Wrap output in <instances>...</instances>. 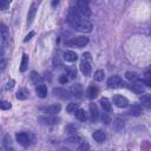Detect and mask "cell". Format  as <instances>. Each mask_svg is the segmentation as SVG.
Returning a JSON list of instances; mask_svg holds the SVG:
<instances>
[{
  "instance_id": "obj_1",
  "label": "cell",
  "mask_w": 151,
  "mask_h": 151,
  "mask_svg": "<svg viewBox=\"0 0 151 151\" xmlns=\"http://www.w3.org/2000/svg\"><path fill=\"white\" fill-rule=\"evenodd\" d=\"M67 22L70 24V26L72 28H74L76 31L83 32V33H90L93 28L92 24L87 19H85L84 17L78 14L74 9L70 11V13L67 15Z\"/></svg>"
},
{
  "instance_id": "obj_2",
  "label": "cell",
  "mask_w": 151,
  "mask_h": 151,
  "mask_svg": "<svg viewBox=\"0 0 151 151\" xmlns=\"http://www.w3.org/2000/svg\"><path fill=\"white\" fill-rule=\"evenodd\" d=\"M74 11L84 18H87L91 15V8H90L88 4L86 1H83V0L76 1V9Z\"/></svg>"
},
{
  "instance_id": "obj_3",
  "label": "cell",
  "mask_w": 151,
  "mask_h": 151,
  "mask_svg": "<svg viewBox=\"0 0 151 151\" xmlns=\"http://www.w3.org/2000/svg\"><path fill=\"white\" fill-rule=\"evenodd\" d=\"M15 138H17V142H18L20 145L25 146V147H26V146H29L31 143L33 142L32 138H31V134L27 133V132H19V133H17V134H15Z\"/></svg>"
},
{
  "instance_id": "obj_4",
  "label": "cell",
  "mask_w": 151,
  "mask_h": 151,
  "mask_svg": "<svg viewBox=\"0 0 151 151\" xmlns=\"http://www.w3.org/2000/svg\"><path fill=\"white\" fill-rule=\"evenodd\" d=\"M124 85L125 84H124L123 79L119 76H112L107 80V86L110 88H118V87H123Z\"/></svg>"
},
{
  "instance_id": "obj_5",
  "label": "cell",
  "mask_w": 151,
  "mask_h": 151,
  "mask_svg": "<svg viewBox=\"0 0 151 151\" xmlns=\"http://www.w3.org/2000/svg\"><path fill=\"white\" fill-rule=\"evenodd\" d=\"M71 46H76V47H84L85 45L88 44V38L85 35H80V37H76L73 38L70 42H67Z\"/></svg>"
},
{
  "instance_id": "obj_6",
  "label": "cell",
  "mask_w": 151,
  "mask_h": 151,
  "mask_svg": "<svg viewBox=\"0 0 151 151\" xmlns=\"http://www.w3.org/2000/svg\"><path fill=\"white\" fill-rule=\"evenodd\" d=\"M52 93H53L55 97H58V98H60V99H64V100L70 99V97H71L70 91H67V90H65V88H61V87H54V88L52 90Z\"/></svg>"
},
{
  "instance_id": "obj_7",
  "label": "cell",
  "mask_w": 151,
  "mask_h": 151,
  "mask_svg": "<svg viewBox=\"0 0 151 151\" xmlns=\"http://www.w3.org/2000/svg\"><path fill=\"white\" fill-rule=\"evenodd\" d=\"M70 93L71 96L76 97V98H81L83 94H84V90H83V86L80 84H74L72 85V87L70 88Z\"/></svg>"
},
{
  "instance_id": "obj_8",
  "label": "cell",
  "mask_w": 151,
  "mask_h": 151,
  "mask_svg": "<svg viewBox=\"0 0 151 151\" xmlns=\"http://www.w3.org/2000/svg\"><path fill=\"white\" fill-rule=\"evenodd\" d=\"M113 104H114L117 107H126V106L129 105V100H127L125 97L120 96V94H116V96L113 97Z\"/></svg>"
},
{
  "instance_id": "obj_9",
  "label": "cell",
  "mask_w": 151,
  "mask_h": 151,
  "mask_svg": "<svg viewBox=\"0 0 151 151\" xmlns=\"http://www.w3.org/2000/svg\"><path fill=\"white\" fill-rule=\"evenodd\" d=\"M90 119L92 123H97L99 119V111H98V107L94 103L90 104Z\"/></svg>"
},
{
  "instance_id": "obj_10",
  "label": "cell",
  "mask_w": 151,
  "mask_h": 151,
  "mask_svg": "<svg viewBox=\"0 0 151 151\" xmlns=\"http://www.w3.org/2000/svg\"><path fill=\"white\" fill-rule=\"evenodd\" d=\"M60 119L55 116H44V117H40L39 118V122L45 124V125H54L59 122Z\"/></svg>"
},
{
  "instance_id": "obj_11",
  "label": "cell",
  "mask_w": 151,
  "mask_h": 151,
  "mask_svg": "<svg viewBox=\"0 0 151 151\" xmlns=\"http://www.w3.org/2000/svg\"><path fill=\"white\" fill-rule=\"evenodd\" d=\"M35 14H37V4L35 2H32L31 4V7L28 9V13H27V25H31L33 22Z\"/></svg>"
},
{
  "instance_id": "obj_12",
  "label": "cell",
  "mask_w": 151,
  "mask_h": 151,
  "mask_svg": "<svg viewBox=\"0 0 151 151\" xmlns=\"http://www.w3.org/2000/svg\"><path fill=\"white\" fill-rule=\"evenodd\" d=\"M61 110V105L60 104H52L48 107L45 109V113L48 116H55L57 113H59Z\"/></svg>"
},
{
  "instance_id": "obj_13",
  "label": "cell",
  "mask_w": 151,
  "mask_h": 151,
  "mask_svg": "<svg viewBox=\"0 0 151 151\" xmlns=\"http://www.w3.org/2000/svg\"><path fill=\"white\" fill-rule=\"evenodd\" d=\"M92 137L97 143H104L106 139V133L103 130H97L92 133Z\"/></svg>"
},
{
  "instance_id": "obj_14",
  "label": "cell",
  "mask_w": 151,
  "mask_h": 151,
  "mask_svg": "<svg viewBox=\"0 0 151 151\" xmlns=\"http://www.w3.org/2000/svg\"><path fill=\"white\" fill-rule=\"evenodd\" d=\"M91 70H92V67H91V64L88 63V61H86V60H83L81 63H80V71H81V73L84 74V76H90L91 74Z\"/></svg>"
},
{
  "instance_id": "obj_15",
  "label": "cell",
  "mask_w": 151,
  "mask_h": 151,
  "mask_svg": "<svg viewBox=\"0 0 151 151\" xmlns=\"http://www.w3.org/2000/svg\"><path fill=\"white\" fill-rule=\"evenodd\" d=\"M86 94H87V97H88L90 99H94V98L98 97V94H99V88H98L97 86H94V85H91V86H88V88L86 90Z\"/></svg>"
},
{
  "instance_id": "obj_16",
  "label": "cell",
  "mask_w": 151,
  "mask_h": 151,
  "mask_svg": "<svg viewBox=\"0 0 151 151\" xmlns=\"http://www.w3.org/2000/svg\"><path fill=\"white\" fill-rule=\"evenodd\" d=\"M127 113H129L130 116H134V117H137V116H139V114L142 113V106H140L139 104H132V105L130 106Z\"/></svg>"
},
{
  "instance_id": "obj_17",
  "label": "cell",
  "mask_w": 151,
  "mask_h": 151,
  "mask_svg": "<svg viewBox=\"0 0 151 151\" xmlns=\"http://www.w3.org/2000/svg\"><path fill=\"white\" fill-rule=\"evenodd\" d=\"M64 59L66 61H68V63H73V61H76L78 59V54L76 52H73V51H65L64 52Z\"/></svg>"
},
{
  "instance_id": "obj_18",
  "label": "cell",
  "mask_w": 151,
  "mask_h": 151,
  "mask_svg": "<svg viewBox=\"0 0 151 151\" xmlns=\"http://www.w3.org/2000/svg\"><path fill=\"white\" fill-rule=\"evenodd\" d=\"M129 88L131 91H133L134 93H143L144 92V86L142 85V83H138V81H134V83H131V85L129 86Z\"/></svg>"
},
{
  "instance_id": "obj_19",
  "label": "cell",
  "mask_w": 151,
  "mask_h": 151,
  "mask_svg": "<svg viewBox=\"0 0 151 151\" xmlns=\"http://www.w3.org/2000/svg\"><path fill=\"white\" fill-rule=\"evenodd\" d=\"M31 81L34 84V85H40V84H42L41 81H42V77L38 73V72H35V71H32L31 72Z\"/></svg>"
},
{
  "instance_id": "obj_20",
  "label": "cell",
  "mask_w": 151,
  "mask_h": 151,
  "mask_svg": "<svg viewBox=\"0 0 151 151\" xmlns=\"http://www.w3.org/2000/svg\"><path fill=\"white\" fill-rule=\"evenodd\" d=\"M35 92H37L39 98H45L47 96V87H46V85H44V84L38 85L37 88H35Z\"/></svg>"
},
{
  "instance_id": "obj_21",
  "label": "cell",
  "mask_w": 151,
  "mask_h": 151,
  "mask_svg": "<svg viewBox=\"0 0 151 151\" xmlns=\"http://www.w3.org/2000/svg\"><path fill=\"white\" fill-rule=\"evenodd\" d=\"M139 100H140L142 105H144L145 107H147V109L151 107V96H150L149 93H145V94L140 96Z\"/></svg>"
},
{
  "instance_id": "obj_22",
  "label": "cell",
  "mask_w": 151,
  "mask_h": 151,
  "mask_svg": "<svg viewBox=\"0 0 151 151\" xmlns=\"http://www.w3.org/2000/svg\"><path fill=\"white\" fill-rule=\"evenodd\" d=\"M28 68V55L26 53L22 54V58H21V64H20V71L21 72H26Z\"/></svg>"
},
{
  "instance_id": "obj_23",
  "label": "cell",
  "mask_w": 151,
  "mask_h": 151,
  "mask_svg": "<svg viewBox=\"0 0 151 151\" xmlns=\"http://www.w3.org/2000/svg\"><path fill=\"white\" fill-rule=\"evenodd\" d=\"M28 94H29L28 90H26V88H19L18 92H17V98L19 100H25V99L28 98Z\"/></svg>"
},
{
  "instance_id": "obj_24",
  "label": "cell",
  "mask_w": 151,
  "mask_h": 151,
  "mask_svg": "<svg viewBox=\"0 0 151 151\" xmlns=\"http://www.w3.org/2000/svg\"><path fill=\"white\" fill-rule=\"evenodd\" d=\"M100 104H101V107L104 109V111H106V112H110L111 110H112V106H111V103H110V100L107 99V98H101L100 99Z\"/></svg>"
},
{
  "instance_id": "obj_25",
  "label": "cell",
  "mask_w": 151,
  "mask_h": 151,
  "mask_svg": "<svg viewBox=\"0 0 151 151\" xmlns=\"http://www.w3.org/2000/svg\"><path fill=\"white\" fill-rule=\"evenodd\" d=\"M2 144H4V147L6 149V151H14L13 150V146H12V143H11V138L8 136H5L4 137Z\"/></svg>"
},
{
  "instance_id": "obj_26",
  "label": "cell",
  "mask_w": 151,
  "mask_h": 151,
  "mask_svg": "<svg viewBox=\"0 0 151 151\" xmlns=\"http://www.w3.org/2000/svg\"><path fill=\"white\" fill-rule=\"evenodd\" d=\"M125 77H126V79L127 80H130L131 83H134V81H138L139 80V77H138V74L136 73V72H126L125 73Z\"/></svg>"
},
{
  "instance_id": "obj_27",
  "label": "cell",
  "mask_w": 151,
  "mask_h": 151,
  "mask_svg": "<svg viewBox=\"0 0 151 151\" xmlns=\"http://www.w3.org/2000/svg\"><path fill=\"white\" fill-rule=\"evenodd\" d=\"M74 114H76V118H77L78 120H80V122H85V120H86V114H85V111H84L83 109L76 110Z\"/></svg>"
},
{
  "instance_id": "obj_28",
  "label": "cell",
  "mask_w": 151,
  "mask_h": 151,
  "mask_svg": "<svg viewBox=\"0 0 151 151\" xmlns=\"http://www.w3.org/2000/svg\"><path fill=\"white\" fill-rule=\"evenodd\" d=\"M104 77H105V72L103 70H97L94 72V76H93V78H94L96 81H101L104 79Z\"/></svg>"
},
{
  "instance_id": "obj_29",
  "label": "cell",
  "mask_w": 151,
  "mask_h": 151,
  "mask_svg": "<svg viewBox=\"0 0 151 151\" xmlns=\"http://www.w3.org/2000/svg\"><path fill=\"white\" fill-rule=\"evenodd\" d=\"M113 126L117 131H120L123 127H124V120L122 118H116L114 119V123H113Z\"/></svg>"
},
{
  "instance_id": "obj_30",
  "label": "cell",
  "mask_w": 151,
  "mask_h": 151,
  "mask_svg": "<svg viewBox=\"0 0 151 151\" xmlns=\"http://www.w3.org/2000/svg\"><path fill=\"white\" fill-rule=\"evenodd\" d=\"M77 77V68L76 67H70L67 71V78L68 79H74Z\"/></svg>"
},
{
  "instance_id": "obj_31",
  "label": "cell",
  "mask_w": 151,
  "mask_h": 151,
  "mask_svg": "<svg viewBox=\"0 0 151 151\" xmlns=\"http://www.w3.org/2000/svg\"><path fill=\"white\" fill-rule=\"evenodd\" d=\"M151 73L150 71H146L145 74H144V79H143V83L146 85V86H151Z\"/></svg>"
},
{
  "instance_id": "obj_32",
  "label": "cell",
  "mask_w": 151,
  "mask_h": 151,
  "mask_svg": "<svg viewBox=\"0 0 151 151\" xmlns=\"http://www.w3.org/2000/svg\"><path fill=\"white\" fill-rule=\"evenodd\" d=\"M76 110H78V104H76V103H70L66 106V111L68 113H73V112H76Z\"/></svg>"
},
{
  "instance_id": "obj_33",
  "label": "cell",
  "mask_w": 151,
  "mask_h": 151,
  "mask_svg": "<svg viewBox=\"0 0 151 151\" xmlns=\"http://www.w3.org/2000/svg\"><path fill=\"white\" fill-rule=\"evenodd\" d=\"M11 107H12V105L9 101H6V100L0 101V110H9Z\"/></svg>"
},
{
  "instance_id": "obj_34",
  "label": "cell",
  "mask_w": 151,
  "mask_h": 151,
  "mask_svg": "<svg viewBox=\"0 0 151 151\" xmlns=\"http://www.w3.org/2000/svg\"><path fill=\"white\" fill-rule=\"evenodd\" d=\"M77 151H90V145H88V143L83 142V143H81V144L78 146Z\"/></svg>"
},
{
  "instance_id": "obj_35",
  "label": "cell",
  "mask_w": 151,
  "mask_h": 151,
  "mask_svg": "<svg viewBox=\"0 0 151 151\" xmlns=\"http://www.w3.org/2000/svg\"><path fill=\"white\" fill-rule=\"evenodd\" d=\"M101 122H103V124H105V125H109L110 123H111V118H110V116L107 114V113H101Z\"/></svg>"
},
{
  "instance_id": "obj_36",
  "label": "cell",
  "mask_w": 151,
  "mask_h": 151,
  "mask_svg": "<svg viewBox=\"0 0 151 151\" xmlns=\"http://www.w3.org/2000/svg\"><path fill=\"white\" fill-rule=\"evenodd\" d=\"M78 127H79V126H78V125H76V124H70V125H67V126H66V129H65V130H66L67 132L72 133V132H76V131L78 130Z\"/></svg>"
},
{
  "instance_id": "obj_37",
  "label": "cell",
  "mask_w": 151,
  "mask_h": 151,
  "mask_svg": "<svg viewBox=\"0 0 151 151\" xmlns=\"http://www.w3.org/2000/svg\"><path fill=\"white\" fill-rule=\"evenodd\" d=\"M6 58H5V55H4V53H2V51H0V68H5L6 67Z\"/></svg>"
},
{
  "instance_id": "obj_38",
  "label": "cell",
  "mask_w": 151,
  "mask_h": 151,
  "mask_svg": "<svg viewBox=\"0 0 151 151\" xmlns=\"http://www.w3.org/2000/svg\"><path fill=\"white\" fill-rule=\"evenodd\" d=\"M63 64H61V60H60V57L59 55H54L53 58V66L57 68V67H60Z\"/></svg>"
},
{
  "instance_id": "obj_39",
  "label": "cell",
  "mask_w": 151,
  "mask_h": 151,
  "mask_svg": "<svg viewBox=\"0 0 151 151\" xmlns=\"http://www.w3.org/2000/svg\"><path fill=\"white\" fill-rule=\"evenodd\" d=\"M8 7H9V1H7V0H0V11L7 9Z\"/></svg>"
},
{
  "instance_id": "obj_40",
  "label": "cell",
  "mask_w": 151,
  "mask_h": 151,
  "mask_svg": "<svg viewBox=\"0 0 151 151\" xmlns=\"http://www.w3.org/2000/svg\"><path fill=\"white\" fill-rule=\"evenodd\" d=\"M66 142H68V143H79V142H80V137H78V136H72V137H68V138L66 139Z\"/></svg>"
},
{
  "instance_id": "obj_41",
  "label": "cell",
  "mask_w": 151,
  "mask_h": 151,
  "mask_svg": "<svg viewBox=\"0 0 151 151\" xmlns=\"http://www.w3.org/2000/svg\"><path fill=\"white\" fill-rule=\"evenodd\" d=\"M58 80H59L60 84H66V83L68 81V78H67L66 74H60L59 78H58Z\"/></svg>"
},
{
  "instance_id": "obj_42",
  "label": "cell",
  "mask_w": 151,
  "mask_h": 151,
  "mask_svg": "<svg viewBox=\"0 0 151 151\" xmlns=\"http://www.w3.org/2000/svg\"><path fill=\"white\" fill-rule=\"evenodd\" d=\"M33 35H34V32H33V31H31V32H29V33H28V34H27V35L25 37L24 41H25V42H27V41H28V40H29V39H31V38H32Z\"/></svg>"
},
{
  "instance_id": "obj_43",
  "label": "cell",
  "mask_w": 151,
  "mask_h": 151,
  "mask_svg": "<svg viewBox=\"0 0 151 151\" xmlns=\"http://www.w3.org/2000/svg\"><path fill=\"white\" fill-rule=\"evenodd\" d=\"M14 84H15V81L12 79V80H9L8 83H7V88H12L13 86H14Z\"/></svg>"
},
{
  "instance_id": "obj_44",
  "label": "cell",
  "mask_w": 151,
  "mask_h": 151,
  "mask_svg": "<svg viewBox=\"0 0 151 151\" xmlns=\"http://www.w3.org/2000/svg\"><path fill=\"white\" fill-rule=\"evenodd\" d=\"M55 5H58V1H53L52 2V6H55Z\"/></svg>"
},
{
  "instance_id": "obj_45",
  "label": "cell",
  "mask_w": 151,
  "mask_h": 151,
  "mask_svg": "<svg viewBox=\"0 0 151 151\" xmlns=\"http://www.w3.org/2000/svg\"><path fill=\"white\" fill-rule=\"evenodd\" d=\"M0 151H1V150H0Z\"/></svg>"
}]
</instances>
